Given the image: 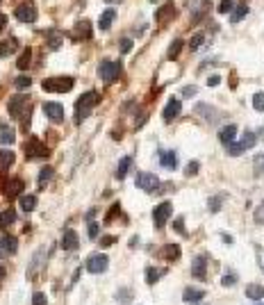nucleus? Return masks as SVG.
Segmentation results:
<instances>
[{"label": "nucleus", "mask_w": 264, "mask_h": 305, "mask_svg": "<svg viewBox=\"0 0 264 305\" xmlns=\"http://www.w3.org/2000/svg\"><path fill=\"white\" fill-rule=\"evenodd\" d=\"M62 246H64L66 251H75V248H77V232H75V230H71V228L64 230V237H62Z\"/></svg>", "instance_id": "nucleus-18"}, {"label": "nucleus", "mask_w": 264, "mask_h": 305, "mask_svg": "<svg viewBox=\"0 0 264 305\" xmlns=\"http://www.w3.org/2000/svg\"><path fill=\"white\" fill-rule=\"evenodd\" d=\"M191 276L198 278V280H203V278L207 276V260L200 255V258L194 260V264H191Z\"/></svg>", "instance_id": "nucleus-16"}, {"label": "nucleus", "mask_w": 264, "mask_h": 305, "mask_svg": "<svg viewBox=\"0 0 264 305\" xmlns=\"http://www.w3.org/2000/svg\"><path fill=\"white\" fill-rule=\"evenodd\" d=\"M235 137H237V125H226V128L219 132V139H221V144L223 146H230L232 141H235Z\"/></svg>", "instance_id": "nucleus-19"}, {"label": "nucleus", "mask_w": 264, "mask_h": 305, "mask_svg": "<svg viewBox=\"0 0 264 305\" xmlns=\"http://www.w3.org/2000/svg\"><path fill=\"white\" fill-rule=\"evenodd\" d=\"M221 282H223V285H226V287H232V285H235V282H237V276H235V273H226Z\"/></svg>", "instance_id": "nucleus-46"}, {"label": "nucleus", "mask_w": 264, "mask_h": 305, "mask_svg": "<svg viewBox=\"0 0 264 305\" xmlns=\"http://www.w3.org/2000/svg\"><path fill=\"white\" fill-rule=\"evenodd\" d=\"M98 76L105 84L116 82L118 77H121V64H118V62H112V59H105V62H100V66H98Z\"/></svg>", "instance_id": "nucleus-4"}, {"label": "nucleus", "mask_w": 264, "mask_h": 305, "mask_svg": "<svg viewBox=\"0 0 264 305\" xmlns=\"http://www.w3.org/2000/svg\"><path fill=\"white\" fill-rule=\"evenodd\" d=\"M196 112H198L200 116H207L210 121H217L219 118V112H214V107H210V105H196Z\"/></svg>", "instance_id": "nucleus-30"}, {"label": "nucleus", "mask_w": 264, "mask_h": 305, "mask_svg": "<svg viewBox=\"0 0 264 305\" xmlns=\"http://www.w3.org/2000/svg\"><path fill=\"white\" fill-rule=\"evenodd\" d=\"M43 112H46V116L50 118V121H55V123H62V121H64V110H62L59 103H46V105H43Z\"/></svg>", "instance_id": "nucleus-12"}, {"label": "nucleus", "mask_w": 264, "mask_h": 305, "mask_svg": "<svg viewBox=\"0 0 264 305\" xmlns=\"http://www.w3.org/2000/svg\"><path fill=\"white\" fill-rule=\"evenodd\" d=\"M50 178H53V169H50V166H43L41 173H39V189H46Z\"/></svg>", "instance_id": "nucleus-33"}, {"label": "nucleus", "mask_w": 264, "mask_h": 305, "mask_svg": "<svg viewBox=\"0 0 264 305\" xmlns=\"http://www.w3.org/2000/svg\"><path fill=\"white\" fill-rule=\"evenodd\" d=\"M171 212H173V205H171L169 200H164V203H159V205L155 207V212H153V221H155V226H157V228H162V226H164V223L169 221Z\"/></svg>", "instance_id": "nucleus-9"}, {"label": "nucleus", "mask_w": 264, "mask_h": 305, "mask_svg": "<svg viewBox=\"0 0 264 305\" xmlns=\"http://www.w3.org/2000/svg\"><path fill=\"white\" fill-rule=\"evenodd\" d=\"M0 2H2V0H0Z\"/></svg>", "instance_id": "nucleus-58"}, {"label": "nucleus", "mask_w": 264, "mask_h": 305, "mask_svg": "<svg viewBox=\"0 0 264 305\" xmlns=\"http://www.w3.org/2000/svg\"><path fill=\"white\" fill-rule=\"evenodd\" d=\"M130 166H132V157H123L121 162H118V171H116V178H118V180H123V178L128 176Z\"/></svg>", "instance_id": "nucleus-28"}, {"label": "nucleus", "mask_w": 264, "mask_h": 305, "mask_svg": "<svg viewBox=\"0 0 264 305\" xmlns=\"http://www.w3.org/2000/svg\"><path fill=\"white\" fill-rule=\"evenodd\" d=\"M153 2H155V0H153Z\"/></svg>", "instance_id": "nucleus-59"}, {"label": "nucleus", "mask_w": 264, "mask_h": 305, "mask_svg": "<svg viewBox=\"0 0 264 305\" xmlns=\"http://www.w3.org/2000/svg\"><path fill=\"white\" fill-rule=\"evenodd\" d=\"M16 221V210H5L0 214V228H7V226H12Z\"/></svg>", "instance_id": "nucleus-32"}, {"label": "nucleus", "mask_w": 264, "mask_h": 305, "mask_svg": "<svg viewBox=\"0 0 264 305\" xmlns=\"http://www.w3.org/2000/svg\"><path fill=\"white\" fill-rule=\"evenodd\" d=\"M159 164L164 166V169H176V166H178L176 152H173V151H162V152H159Z\"/></svg>", "instance_id": "nucleus-22"}, {"label": "nucleus", "mask_w": 264, "mask_h": 305, "mask_svg": "<svg viewBox=\"0 0 264 305\" xmlns=\"http://www.w3.org/2000/svg\"><path fill=\"white\" fill-rule=\"evenodd\" d=\"M246 14H248V5H246V2H241L235 12H232V18H230V21H232V23H239V21L246 16Z\"/></svg>", "instance_id": "nucleus-35"}, {"label": "nucleus", "mask_w": 264, "mask_h": 305, "mask_svg": "<svg viewBox=\"0 0 264 305\" xmlns=\"http://www.w3.org/2000/svg\"><path fill=\"white\" fill-rule=\"evenodd\" d=\"M162 258L169 260V262L178 260L180 258V246H178V244H166V246L162 248Z\"/></svg>", "instance_id": "nucleus-24"}, {"label": "nucleus", "mask_w": 264, "mask_h": 305, "mask_svg": "<svg viewBox=\"0 0 264 305\" xmlns=\"http://www.w3.org/2000/svg\"><path fill=\"white\" fill-rule=\"evenodd\" d=\"M30 84H32V77H28V76L16 77V87H18V89H28Z\"/></svg>", "instance_id": "nucleus-42"}, {"label": "nucleus", "mask_w": 264, "mask_h": 305, "mask_svg": "<svg viewBox=\"0 0 264 305\" xmlns=\"http://www.w3.org/2000/svg\"><path fill=\"white\" fill-rule=\"evenodd\" d=\"M114 18H116V12L114 9H107V12H103V16H100V30L103 32H107V30L112 28V23H114Z\"/></svg>", "instance_id": "nucleus-25"}, {"label": "nucleus", "mask_w": 264, "mask_h": 305, "mask_svg": "<svg viewBox=\"0 0 264 305\" xmlns=\"http://www.w3.org/2000/svg\"><path fill=\"white\" fill-rule=\"evenodd\" d=\"M219 205H221V196H219V198H212V200H210V210H212V212H219V210H221Z\"/></svg>", "instance_id": "nucleus-51"}, {"label": "nucleus", "mask_w": 264, "mask_h": 305, "mask_svg": "<svg viewBox=\"0 0 264 305\" xmlns=\"http://www.w3.org/2000/svg\"><path fill=\"white\" fill-rule=\"evenodd\" d=\"M196 91H198L196 87H185L182 89V96H185V98H191V96H196Z\"/></svg>", "instance_id": "nucleus-50"}, {"label": "nucleus", "mask_w": 264, "mask_h": 305, "mask_svg": "<svg viewBox=\"0 0 264 305\" xmlns=\"http://www.w3.org/2000/svg\"><path fill=\"white\" fill-rule=\"evenodd\" d=\"M255 141H258V137H255V132H246V135L241 137L239 141H232L228 146V155H241V152H246L248 148H253L255 146Z\"/></svg>", "instance_id": "nucleus-5"}, {"label": "nucleus", "mask_w": 264, "mask_h": 305, "mask_svg": "<svg viewBox=\"0 0 264 305\" xmlns=\"http://www.w3.org/2000/svg\"><path fill=\"white\" fill-rule=\"evenodd\" d=\"M253 107L258 112H264V91H258V94L253 96Z\"/></svg>", "instance_id": "nucleus-38"}, {"label": "nucleus", "mask_w": 264, "mask_h": 305, "mask_svg": "<svg viewBox=\"0 0 264 305\" xmlns=\"http://www.w3.org/2000/svg\"><path fill=\"white\" fill-rule=\"evenodd\" d=\"M9 114L14 118H23V128H28V121H30V114H32V107H30V96L25 94H16L9 98V105H7Z\"/></svg>", "instance_id": "nucleus-1"}, {"label": "nucleus", "mask_w": 264, "mask_h": 305, "mask_svg": "<svg viewBox=\"0 0 264 305\" xmlns=\"http://www.w3.org/2000/svg\"><path fill=\"white\" fill-rule=\"evenodd\" d=\"M173 230H176V232H182V235H185V219L178 217L176 221H173Z\"/></svg>", "instance_id": "nucleus-48"}, {"label": "nucleus", "mask_w": 264, "mask_h": 305, "mask_svg": "<svg viewBox=\"0 0 264 305\" xmlns=\"http://www.w3.org/2000/svg\"><path fill=\"white\" fill-rule=\"evenodd\" d=\"M173 16H176V7H173V2H166V5L157 12V21H159L162 25H166Z\"/></svg>", "instance_id": "nucleus-21"}, {"label": "nucleus", "mask_w": 264, "mask_h": 305, "mask_svg": "<svg viewBox=\"0 0 264 305\" xmlns=\"http://www.w3.org/2000/svg\"><path fill=\"white\" fill-rule=\"evenodd\" d=\"M14 159H16V155H14L12 151H0V171L9 169V166L14 164Z\"/></svg>", "instance_id": "nucleus-26"}, {"label": "nucleus", "mask_w": 264, "mask_h": 305, "mask_svg": "<svg viewBox=\"0 0 264 305\" xmlns=\"http://www.w3.org/2000/svg\"><path fill=\"white\" fill-rule=\"evenodd\" d=\"M182 299H185V303H189V305H198L200 301L205 299V292H203V289H196V287H187L185 294H182Z\"/></svg>", "instance_id": "nucleus-13"}, {"label": "nucleus", "mask_w": 264, "mask_h": 305, "mask_svg": "<svg viewBox=\"0 0 264 305\" xmlns=\"http://www.w3.org/2000/svg\"><path fill=\"white\" fill-rule=\"evenodd\" d=\"M255 173H264V152L262 155H258V157H255Z\"/></svg>", "instance_id": "nucleus-43"}, {"label": "nucleus", "mask_w": 264, "mask_h": 305, "mask_svg": "<svg viewBox=\"0 0 264 305\" xmlns=\"http://www.w3.org/2000/svg\"><path fill=\"white\" fill-rule=\"evenodd\" d=\"M203 41H205V35H203V32H198V35L191 37V43H189V48H191V50H198V48L203 46Z\"/></svg>", "instance_id": "nucleus-37"}, {"label": "nucleus", "mask_w": 264, "mask_h": 305, "mask_svg": "<svg viewBox=\"0 0 264 305\" xmlns=\"http://www.w3.org/2000/svg\"><path fill=\"white\" fill-rule=\"evenodd\" d=\"M130 48H132V41H130V39H123V41H121V53H130Z\"/></svg>", "instance_id": "nucleus-52"}, {"label": "nucleus", "mask_w": 264, "mask_h": 305, "mask_svg": "<svg viewBox=\"0 0 264 305\" xmlns=\"http://www.w3.org/2000/svg\"><path fill=\"white\" fill-rule=\"evenodd\" d=\"M198 169H200L198 162H189V166H187V171H185V173L191 178V176H196V173H198Z\"/></svg>", "instance_id": "nucleus-47"}, {"label": "nucleus", "mask_w": 264, "mask_h": 305, "mask_svg": "<svg viewBox=\"0 0 264 305\" xmlns=\"http://www.w3.org/2000/svg\"><path fill=\"white\" fill-rule=\"evenodd\" d=\"M32 305H48V301H46V296H43L41 292H37L35 296H32Z\"/></svg>", "instance_id": "nucleus-45"}, {"label": "nucleus", "mask_w": 264, "mask_h": 305, "mask_svg": "<svg viewBox=\"0 0 264 305\" xmlns=\"http://www.w3.org/2000/svg\"><path fill=\"white\" fill-rule=\"evenodd\" d=\"M246 296L251 301L264 299V287H262V285H248V287H246Z\"/></svg>", "instance_id": "nucleus-27"}, {"label": "nucleus", "mask_w": 264, "mask_h": 305, "mask_svg": "<svg viewBox=\"0 0 264 305\" xmlns=\"http://www.w3.org/2000/svg\"><path fill=\"white\" fill-rule=\"evenodd\" d=\"M59 46H62V37H59V35H50V37H48V48L57 50Z\"/></svg>", "instance_id": "nucleus-40"}, {"label": "nucleus", "mask_w": 264, "mask_h": 305, "mask_svg": "<svg viewBox=\"0 0 264 305\" xmlns=\"http://www.w3.org/2000/svg\"><path fill=\"white\" fill-rule=\"evenodd\" d=\"M112 244H114V237H103V239H100V246H103V248L112 246Z\"/></svg>", "instance_id": "nucleus-53"}, {"label": "nucleus", "mask_w": 264, "mask_h": 305, "mask_svg": "<svg viewBox=\"0 0 264 305\" xmlns=\"http://www.w3.org/2000/svg\"><path fill=\"white\" fill-rule=\"evenodd\" d=\"M14 141H16V132H14L7 123H0V144L9 146V144H14Z\"/></svg>", "instance_id": "nucleus-23"}, {"label": "nucleus", "mask_w": 264, "mask_h": 305, "mask_svg": "<svg viewBox=\"0 0 264 305\" xmlns=\"http://www.w3.org/2000/svg\"><path fill=\"white\" fill-rule=\"evenodd\" d=\"M87 235L91 237V239H96V237H98V223H94V221L89 223V226H87Z\"/></svg>", "instance_id": "nucleus-44"}, {"label": "nucleus", "mask_w": 264, "mask_h": 305, "mask_svg": "<svg viewBox=\"0 0 264 305\" xmlns=\"http://www.w3.org/2000/svg\"><path fill=\"white\" fill-rule=\"evenodd\" d=\"M18 205H21V210L23 212H32L37 207V196H21Z\"/></svg>", "instance_id": "nucleus-29"}, {"label": "nucleus", "mask_w": 264, "mask_h": 305, "mask_svg": "<svg viewBox=\"0 0 264 305\" xmlns=\"http://www.w3.org/2000/svg\"><path fill=\"white\" fill-rule=\"evenodd\" d=\"M180 50H182V41H180V39H176V41H173V43H171V46H169V53H166V55H169V59H171V62H173V59H178Z\"/></svg>", "instance_id": "nucleus-36"}, {"label": "nucleus", "mask_w": 264, "mask_h": 305, "mask_svg": "<svg viewBox=\"0 0 264 305\" xmlns=\"http://www.w3.org/2000/svg\"><path fill=\"white\" fill-rule=\"evenodd\" d=\"M5 25H7V16H5V14H0V32L5 30Z\"/></svg>", "instance_id": "nucleus-55"}, {"label": "nucleus", "mask_w": 264, "mask_h": 305, "mask_svg": "<svg viewBox=\"0 0 264 305\" xmlns=\"http://www.w3.org/2000/svg\"><path fill=\"white\" fill-rule=\"evenodd\" d=\"M116 301H118V303H125V305H128L130 301H132V292H130V289H121V292L116 294Z\"/></svg>", "instance_id": "nucleus-39"}, {"label": "nucleus", "mask_w": 264, "mask_h": 305, "mask_svg": "<svg viewBox=\"0 0 264 305\" xmlns=\"http://www.w3.org/2000/svg\"><path fill=\"white\" fill-rule=\"evenodd\" d=\"M232 7H235V0H221V5H219V12H221V14H228Z\"/></svg>", "instance_id": "nucleus-41"}, {"label": "nucleus", "mask_w": 264, "mask_h": 305, "mask_svg": "<svg viewBox=\"0 0 264 305\" xmlns=\"http://www.w3.org/2000/svg\"><path fill=\"white\" fill-rule=\"evenodd\" d=\"M30 59H32V50H30V48H25V50H23V55L18 57L16 66H18V69H21V71L30 69Z\"/></svg>", "instance_id": "nucleus-34"}, {"label": "nucleus", "mask_w": 264, "mask_h": 305, "mask_svg": "<svg viewBox=\"0 0 264 305\" xmlns=\"http://www.w3.org/2000/svg\"><path fill=\"white\" fill-rule=\"evenodd\" d=\"M23 148L28 152V157H48V148L39 139H28Z\"/></svg>", "instance_id": "nucleus-10"}, {"label": "nucleus", "mask_w": 264, "mask_h": 305, "mask_svg": "<svg viewBox=\"0 0 264 305\" xmlns=\"http://www.w3.org/2000/svg\"><path fill=\"white\" fill-rule=\"evenodd\" d=\"M2 278H5V269H2V267H0V280H2Z\"/></svg>", "instance_id": "nucleus-56"}, {"label": "nucleus", "mask_w": 264, "mask_h": 305, "mask_svg": "<svg viewBox=\"0 0 264 305\" xmlns=\"http://www.w3.org/2000/svg\"><path fill=\"white\" fill-rule=\"evenodd\" d=\"M162 276H164V269H155V267H148V269H146V280H148V285H155V282H157Z\"/></svg>", "instance_id": "nucleus-31"}, {"label": "nucleus", "mask_w": 264, "mask_h": 305, "mask_svg": "<svg viewBox=\"0 0 264 305\" xmlns=\"http://www.w3.org/2000/svg\"><path fill=\"white\" fill-rule=\"evenodd\" d=\"M180 110H182V105H180V100L178 98H171L169 103H166V107H164V121H173V118L180 114Z\"/></svg>", "instance_id": "nucleus-15"}, {"label": "nucleus", "mask_w": 264, "mask_h": 305, "mask_svg": "<svg viewBox=\"0 0 264 305\" xmlns=\"http://www.w3.org/2000/svg\"><path fill=\"white\" fill-rule=\"evenodd\" d=\"M14 14H16L18 21H23V23H32V21L37 18V7H35V2L25 0V2H21V5L14 9Z\"/></svg>", "instance_id": "nucleus-6"}, {"label": "nucleus", "mask_w": 264, "mask_h": 305, "mask_svg": "<svg viewBox=\"0 0 264 305\" xmlns=\"http://www.w3.org/2000/svg\"><path fill=\"white\" fill-rule=\"evenodd\" d=\"M16 248H18L16 237H12V235H2V237H0V258H7V255L16 253Z\"/></svg>", "instance_id": "nucleus-11"}, {"label": "nucleus", "mask_w": 264, "mask_h": 305, "mask_svg": "<svg viewBox=\"0 0 264 305\" xmlns=\"http://www.w3.org/2000/svg\"><path fill=\"white\" fill-rule=\"evenodd\" d=\"M219 82H221V77H219V76H212L210 80H207V84H210V87H217Z\"/></svg>", "instance_id": "nucleus-54"}, {"label": "nucleus", "mask_w": 264, "mask_h": 305, "mask_svg": "<svg viewBox=\"0 0 264 305\" xmlns=\"http://www.w3.org/2000/svg\"><path fill=\"white\" fill-rule=\"evenodd\" d=\"M110 2H121V0H110Z\"/></svg>", "instance_id": "nucleus-57"}, {"label": "nucleus", "mask_w": 264, "mask_h": 305, "mask_svg": "<svg viewBox=\"0 0 264 305\" xmlns=\"http://www.w3.org/2000/svg\"><path fill=\"white\" fill-rule=\"evenodd\" d=\"M255 221H258V223H262V226H264V200H262V203H260V207H258V210H255Z\"/></svg>", "instance_id": "nucleus-49"}, {"label": "nucleus", "mask_w": 264, "mask_h": 305, "mask_svg": "<svg viewBox=\"0 0 264 305\" xmlns=\"http://www.w3.org/2000/svg\"><path fill=\"white\" fill-rule=\"evenodd\" d=\"M98 100H100L98 91H87V94H82L77 98V103H75V121L77 123H82L84 118L89 116V112L98 105Z\"/></svg>", "instance_id": "nucleus-2"}, {"label": "nucleus", "mask_w": 264, "mask_h": 305, "mask_svg": "<svg viewBox=\"0 0 264 305\" xmlns=\"http://www.w3.org/2000/svg\"><path fill=\"white\" fill-rule=\"evenodd\" d=\"M16 48H18L16 37H9V39H5V41H0V57H9Z\"/></svg>", "instance_id": "nucleus-20"}, {"label": "nucleus", "mask_w": 264, "mask_h": 305, "mask_svg": "<svg viewBox=\"0 0 264 305\" xmlns=\"http://www.w3.org/2000/svg\"><path fill=\"white\" fill-rule=\"evenodd\" d=\"M137 187L148 191V194H155L159 189V178L153 176V173H139L137 176Z\"/></svg>", "instance_id": "nucleus-7"}, {"label": "nucleus", "mask_w": 264, "mask_h": 305, "mask_svg": "<svg viewBox=\"0 0 264 305\" xmlns=\"http://www.w3.org/2000/svg\"><path fill=\"white\" fill-rule=\"evenodd\" d=\"M23 191V180H18V178H12V180L5 182V196L7 198H14Z\"/></svg>", "instance_id": "nucleus-17"}, {"label": "nucleus", "mask_w": 264, "mask_h": 305, "mask_svg": "<svg viewBox=\"0 0 264 305\" xmlns=\"http://www.w3.org/2000/svg\"><path fill=\"white\" fill-rule=\"evenodd\" d=\"M107 255H89V260L84 262V269L89 271V273H103V271L107 269Z\"/></svg>", "instance_id": "nucleus-8"}, {"label": "nucleus", "mask_w": 264, "mask_h": 305, "mask_svg": "<svg viewBox=\"0 0 264 305\" xmlns=\"http://www.w3.org/2000/svg\"><path fill=\"white\" fill-rule=\"evenodd\" d=\"M73 84H75V80H73V77L62 76V77H48V80H43L41 87H43V91L66 94V91H71V89H73Z\"/></svg>", "instance_id": "nucleus-3"}, {"label": "nucleus", "mask_w": 264, "mask_h": 305, "mask_svg": "<svg viewBox=\"0 0 264 305\" xmlns=\"http://www.w3.org/2000/svg\"><path fill=\"white\" fill-rule=\"evenodd\" d=\"M73 35H75L77 41L91 39V23H89V21H77V23H75V30H73Z\"/></svg>", "instance_id": "nucleus-14"}]
</instances>
